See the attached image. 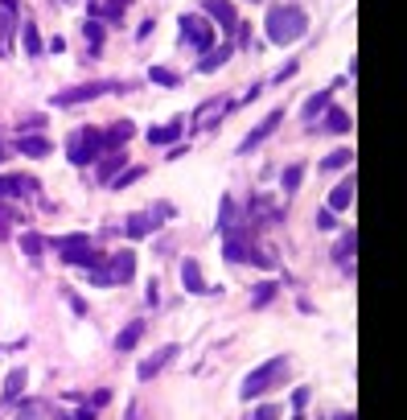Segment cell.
I'll use <instances>...</instances> for the list:
<instances>
[{
	"label": "cell",
	"mask_w": 407,
	"mask_h": 420,
	"mask_svg": "<svg viewBox=\"0 0 407 420\" xmlns=\"http://www.w3.org/2000/svg\"><path fill=\"white\" fill-rule=\"evenodd\" d=\"M305 29H309V17H305V8H296V4H280V8H271L268 13V38L276 42V46L301 42Z\"/></svg>",
	"instance_id": "1"
},
{
	"label": "cell",
	"mask_w": 407,
	"mask_h": 420,
	"mask_svg": "<svg viewBox=\"0 0 407 420\" xmlns=\"http://www.w3.org/2000/svg\"><path fill=\"white\" fill-rule=\"evenodd\" d=\"M276 379H284V359H271V363H264V367H255L243 379V400H260Z\"/></svg>",
	"instance_id": "2"
},
{
	"label": "cell",
	"mask_w": 407,
	"mask_h": 420,
	"mask_svg": "<svg viewBox=\"0 0 407 420\" xmlns=\"http://www.w3.org/2000/svg\"><path fill=\"white\" fill-rule=\"evenodd\" d=\"M169 215H173L169 202H161V206H152V210H136L132 219H128V235H132V239H148Z\"/></svg>",
	"instance_id": "3"
},
{
	"label": "cell",
	"mask_w": 407,
	"mask_h": 420,
	"mask_svg": "<svg viewBox=\"0 0 407 420\" xmlns=\"http://www.w3.org/2000/svg\"><path fill=\"white\" fill-rule=\"evenodd\" d=\"M120 91L115 83H83V87H70V91H58L49 103L54 107H74V103H87V99H99V95H111Z\"/></svg>",
	"instance_id": "4"
},
{
	"label": "cell",
	"mask_w": 407,
	"mask_h": 420,
	"mask_svg": "<svg viewBox=\"0 0 407 420\" xmlns=\"http://www.w3.org/2000/svg\"><path fill=\"white\" fill-rule=\"evenodd\" d=\"M99 148H103V140H99V132H95V128H79L66 153H70V161H74V165H90V161L99 157Z\"/></svg>",
	"instance_id": "5"
},
{
	"label": "cell",
	"mask_w": 407,
	"mask_h": 420,
	"mask_svg": "<svg viewBox=\"0 0 407 420\" xmlns=\"http://www.w3.org/2000/svg\"><path fill=\"white\" fill-rule=\"evenodd\" d=\"M107 268H111V272H99L95 284H128V280L136 277V256L132 251H115V256L107 260Z\"/></svg>",
	"instance_id": "6"
},
{
	"label": "cell",
	"mask_w": 407,
	"mask_h": 420,
	"mask_svg": "<svg viewBox=\"0 0 407 420\" xmlns=\"http://www.w3.org/2000/svg\"><path fill=\"white\" fill-rule=\"evenodd\" d=\"M177 29L185 33V42H189V46H198V49L214 46V25H210V21H202V17H193V13H185V17H181Z\"/></svg>",
	"instance_id": "7"
},
{
	"label": "cell",
	"mask_w": 407,
	"mask_h": 420,
	"mask_svg": "<svg viewBox=\"0 0 407 420\" xmlns=\"http://www.w3.org/2000/svg\"><path fill=\"white\" fill-rule=\"evenodd\" d=\"M280 124H284V111H271L268 120H260V124L251 128V137H247L243 144H239V153H251V148H260V144H264V140H268L271 132L280 128Z\"/></svg>",
	"instance_id": "8"
},
{
	"label": "cell",
	"mask_w": 407,
	"mask_h": 420,
	"mask_svg": "<svg viewBox=\"0 0 407 420\" xmlns=\"http://www.w3.org/2000/svg\"><path fill=\"white\" fill-rule=\"evenodd\" d=\"M202 4H206V13L223 25L226 33H230V29H239V17H234V4H230V0H202Z\"/></svg>",
	"instance_id": "9"
},
{
	"label": "cell",
	"mask_w": 407,
	"mask_h": 420,
	"mask_svg": "<svg viewBox=\"0 0 407 420\" xmlns=\"http://www.w3.org/2000/svg\"><path fill=\"white\" fill-rule=\"evenodd\" d=\"M173 355H177V346H161V350H157L152 359H144V363L136 367V375H140V379H152V375H161V367H165V363H169Z\"/></svg>",
	"instance_id": "10"
},
{
	"label": "cell",
	"mask_w": 407,
	"mask_h": 420,
	"mask_svg": "<svg viewBox=\"0 0 407 420\" xmlns=\"http://www.w3.org/2000/svg\"><path fill=\"white\" fill-rule=\"evenodd\" d=\"M132 120H120V124H111V128H107V137H99L103 140V148H124V144H128V140H132Z\"/></svg>",
	"instance_id": "11"
},
{
	"label": "cell",
	"mask_w": 407,
	"mask_h": 420,
	"mask_svg": "<svg viewBox=\"0 0 407 420\" xmlns=\"http://www.w3.org/2000/svg\"><path fill=\"white\" fill-rule=\"evenodd\" d=\"M181 284H185V293H206V280L198 272V260H181Z\"/></svg>",
	"instance_id": "12"
},
{
	"label": "cell",
	"mask_w": 407,
	"mask_h": 420,
	"mask_svg": "<svg viewBox=\"0 0 407 420\" xmlns=\"http://www.w3.org/2000/svg\"><path fill=\"white\" fill-rule=\"evenodd\" d=\"M25 383H29V371L25 367H17V371H8V379H4V400H21V391H25Z\"/></svg>",
	"instance_id": "13"
},
{
	"label": "cell",
	"mask_w": 407,
	"mask_h": 420,
	"mask_svg": "<svg viewBox=\"0 0 407 420\" xmlns=\"http://www.w3.org/2000/svg\"><path fill=\"white\" fill-rule=\"evenodd\" d=\"M21 157H45L49 153V140L45 137H17V144H13Z\"/></svg>",
	"instance_id": "14"
},
{
	"label": "cell",
	"mask_w": 407,
	"mask_h": 420,
	"mask_svg": "<svg viewBox=\"0 0 407 420\" xmlns=\"http://www.w3.org/2000/svg\"><path fill=\"white\" fill-rule=\"evenodd\" d=\"M181 120H169V124H161V128H148V144H169V140L181 137Z\"/></svg>",
	"instance_id": "15"
},
{
	"label": "cell",
	"mask_w": 407,
	"mask_h": 420,
	"mask_svg": "<svg viewBox=\"0 0 407 420\" xmlns=\"http://www.w3.org/2000/svg\"><path fill=\"white\" fill-rule=\"evenodd\" d=\"M350 202H354V178H346L342 186L329 194V210H346Z\"/></svg>",
	"instance_id": "16"
},
{
	"label": "cell",
	"mask_w": 407,
	"mask_h": 420,
	"mask_svg": "<svg viewBox=\"0 0 407 420\" xmlns=\"http://www.w3.org/2000/svg\"><path fill=\"white\" fill-rule=\"evenodd\" d=\"M354 247H358V235L346 231V239L333 243V260H337V264H350V260H354Z\"/></svg>",
	"instance_id": "17"
},
{
	"label": "cell",
	"mask_w": 407,
	"mask_h": 420,
	"mask_svg": "<svg viewBox=\"0 0 407 420\" xmlns=\"http://www.w3.org/2000/svg\"><path fill=\"white\" fill-rule=\"evenodd\" d=\"M140 178H144L140 165H124V173H111V189H128V186H136Z\"/></svg>",
	"instance_id": "18"
},
{
	"label": "cell",
	"mask_w": 407,
	"mask_h": 420,
	"mask_svg": "<svg viewBox=\"0 0 407 420\" xmlns=\"http://www.w3.org/2000/svg\"><path fill=\"white\" fill-rule=\"evenodd\" d=\"M346 165H354V148H333V153L321 161V169H346Z\"/></svg>",
	"instance_id": "19"
},
{
	"label": "cell",
	"mask_w": 407,
	"mask_h": 420,
	"mask_svg": "<svg viewBox=\"0 0 407 420\" xmlns=\"http://www.w3.org/2000/svg\"><path fill=\"white\" fill-rule=\"evenodd\" d=\"M140 334H144V322H132V326H124V334L115 338V350H132L136 342H140Z\"/></svg>",
	"instance_id": "20"
},
{
	"label": "cell",
	"mask_w": 407,
	"mask_h": 420,
	"mask_svg": "<svg viewBox=\"0 0 407 420\" xmlns=\"http://www.w3.org/2000/svg\"><path fill=\"white\" fill-rule=\"evenodd\" d=\"M42 247H45V239L42 235H21V251H25V256H29V260H38V256H42Z\"/></svg>",
	"instance_id": "21"
},
{
	"label": "cell",
	"mask_w": 407,
	"mask_h": 420,
	"mask_svg": "<svg viewBox=\"0 0 407 420\" xmlns=\"http://www.w3.org/2000/svg\"><path fill=\"white\" fill-rule=\"evenodd\" d=\"M230 54H234V46H223V49H214V54H206L198 70H214V66H223V62L230 58Z\"/></svg>",
	"instance_id": "22"
},
{
	"label": "cell",
	"mask_w": 407,
	"mask_h": 420,
	"mask_svg": "<svg viewBox=\"0 0 407 420\" xmlns=\"http://www.w3.org/2000/svg\"><path fill=\"white\" fill-rule=\"evenodd\" d=\"M21 189H29L25 178H0V198H17Z\"/></svg>",
	"instance_id": "23"
},
{
	"label": "cell",
	"mask_w": 407,
	"mask_h": 420,
	"mask_svg": "<svg viewBox=\"0 0 407 420\" xmlns=\"http://www.w3.org/2000/svg\"><path fill=\"white\" fill-rule=\"evenodd\" d=\"M301 182H305V165H288V173H284V189H288V194H296Z\"/></svg>",
	"instance_id": "24"
},
{
	"label": "cell",
	"mask_w": 407,
	"mask_h": 420,
	"mask_svg": "<svg viewBox=\"0 0 407 420\" xmlns=\"http://www.w3.org/2000/svg\"><path fill=\"white\" fill-rule=\"evenodd\" d=\"M325 107H329V95H325V91H321V95H313V99L305 103V120H313V116H321Z\"/></svg>",
	"instance_id": "25"
},
{
	"label": "cell",
	"mask_w": 407,
	"mask_h": 420,
	"mask_svg": "<svg viewBox=\"0 0 407 420\" xmlns=\"http://www.w3.org/2000/svg\"><path fill=\"white\" fill-rule=\"evenodd\" d=\"M124 8H128V0H103L95 13H103V17H115V21H120V17H124Z\"/></svg>",
	"instance_id": "26"
},
{
	"label": "cell",
	"mask_w": 407,
	"mask_h": 420,
	"mask_svg": "<svg viewBox=\"0 0 407 420\" xmlns=\"http://www.w3.org/2000/svg\"><path fill=\"white\" fill-rule=\"evenodd\" d=\"M25 54H42V33H38V25H25Z\"/></svg>",
	"instance_id": "27"
},
{
	"label": "cell",
	"mask_w": 407,
	"mask_h": 420,
	"mask_svg": "<svg viewBox=\"0 0 407 420\" xmlns=\"http://www.w3.org/2000/svg\"><path fill=\"white\" fill-rule=\"evenodd\" d=\"M148 79H152V83H161V87H177V75H169L165 66H152V70H148Z\"/></svg>",
	"instance_id": "28"
},
{
	"label": "cell",
	"mask_w": 407,
	"mask_h": 420,
	"mask_svg": "<svg viewBox=\"0 0 407 420\" xmlns=\"http://www.w3.org/2000/svg\"><path fill=\"white\" fill-rule=\"evenodd\" d=\"M350 124H354V120H350L346 111H337V107L329 111V128H333V132H350Z\"/></svg>",
	"instance_id": "29"
},
{
	"label": "cell",
	"mask_w": 407,
	"mask_h": 420,
	"mask_svg": "<svg viewBox=\"0 0 407 420\" xmlns=\"http://www.w3.org/2000/svg\"><path fill=\"white\" fill-rule=\"evenodd\" d=\"M17 420H45V408H42V404H33V400H29V404H21V412H17Z\"/></svg>",
	"instance_id": "30"
},
{
	"label": "cell",
	"mask_w": 407,
	"mask_h": 420,
	"mask_svg": "<svg viewBox=\"0 0 407 420\" xmlns=\"http://www.w3.org/2000/svg\"><path fill=\"white\" fill-rule=\"evenodd\" d=\"M271 297H276V284H260V288H255V301H251V305H255V309H264Z\"/></svg>",
	"instance_id": "31"
},
{
	"label": "cell",
	"mask_w": 407,
	"mask_h": 420,
	"mask_svg": "<svg viewBox=\"0 0 407 420\" xmlns=\"http://www.w3.org/2000/svg\"><path fill=\"white\" fill-rule=\"evenodd\" d=\"M115 169H124V157H107V161H103V178H107V182H111Z\"/></svg>",
	"instance_id": "32"
},
{
	"label": "cell",
	"mask_w": 407,
	"mask_h": 420,
	"mask_svg": "<svg viewBox=\"0 0 407 420\" xmlns=\"http://www.w3.org/2000/svg\"><path fill=\"white\" fill-rule=\"evenodd\" d=\"M8 33H13V13L0 8V38H8Z\"/></svg>",
	"instance_id": "33"
},
{
	"label": "cell",
	"mask_w": 407,
	"mask_h": 420,
	"mask_svg": "<svg viewBox=\"0 0 407 420\" xmlns=\"http://www.w3.org/2000/svg\"><path fill=\"white\" fill-rule=\"evenodd\" d=\"M87 38L90 42H103V25L99 21H87Z\"/></svg>",
	"instance_id": "34"
},
{
	"label": "cell",
	"mask_w": 407,
	"mask_h": 420,
	"mask_svg": "<svg viewBox=\"0 0 407 420\" xmlns=\"http://www.w3.org/2000/svg\"><path fill=\"white\" fill-rule=\"evenodd\" d=\"M292 404H296V412L309 404V387H296V396H292Z\"/></svg>",
	"instance_id": "35"
},
{
	"label": "cell",
	"mask_w": 407,
	"mask_h": 420,
	"mask_svg": "<svg viewBox=\"0 0 407 420\" xmlns=\"http://www.w3.org/2000/svg\"><path fill=\"white\" fill-rule=\"evenodd\" d=\"M280 417V412H276V408H271V404H264V408H260V412H255V420H276Z\"/></svg>",
	"instance_id": "36"
},
{
	"label": "cell",
	"mask_w": 407,
	"mask_h": 420,
	"mask_svg": "<svg viewBox=\"0 0 407 420\" xmlns=\"http://www.w3.org/2000/svg\"><path fill=\"white\" fill-rule=\"evenodd\" d=\"M107 400H111V391H95V396H90V404H95V408H103Z\"/></svg>",
	"instance_id": "37"
},
{
	"label": "cell",
	"mask_w": 407,
	"mask_h": 420,
	"mask_svg": "<svg viewBox=\"0 0 407 420\" xmlns=\"http://www.w3.org/2000/svg\"><path fill=\"white\" fill-rule=\"evenodd\" d=\"M13 231V219H8V210H0V235Z\"/></svg>",
	"instance_id": "38"
},
{
	"label": "cell",
	"mask_w": 407,
	"mask_h": 420,
	"mask_svg": "<svg viewBox=\"0 0 407 420\" xmlns=\"http://www.w3.org/2000/svg\"><path fill=\"white\" fill-rule=\"evenodd\" d=\"M74 420H95V412H79V417H74Z\"/></svg>",
	"instance_id": "39"
},
{
	"label": "cell",
	"mask_w": 407,
	"mask_h": 420,
	"mask_svg": "<svg viewBox=\"0 0 407 420\" xmlns=\"http://www.w3.org/2000/svg\"><path fill=\"white\" fill-rule=\"evenodd\" d=\"M337 420H358V417H354V412H342V417H337Z\"/></svg>",
	"instance_id": "40"
},
{
	"label": "cell",
	"mask_w": 407,
	"mask_h": 420,
	"mask_svg": "<svg viewBox=\"0 0 407 420\" xmlns=\"http://www.w3.org/2000/svg\"><path fill=\"white\" fill-rule=\"evenodd\" d=\"M128 420H136V404H132V408H128Z\"/></svg>",
	"instance_id": "41"
}]
</instances>
